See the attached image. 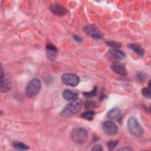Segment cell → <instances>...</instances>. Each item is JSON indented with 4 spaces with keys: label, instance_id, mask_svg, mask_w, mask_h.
Returning a JSON list of instances; mask_svg holds the SVG:
<instances>
[{
    "label": "cell",
    "instance_id": "obj_1",
    "mask_svg": "<svg viewBox=\"0 0 151 151\" xmlns=\"http://www.w3.org/2000/svg\"><path fill=\"white\" fill-rule=\"evenodd\" d=\"M83 106L81 100L77 99L68 104L61 111L60 116L63 117H70L77 114Z\"/></svg>",
    "mask_w": 151,
    "mask_h": 151
},
{
    "label": "cell",
    "instance_id": "obj_2",
    "mask_svg": "<svg viewBox=\"0 0 151 151\" xmlns=\"http://www.w3.org/2000/svg\"><path fill=\"white\" fill-rule=\"evenodd\" d=\"M72 140L77 145H83L88 139L87 131L83 127H77L74 129L71 134Z\"/></svg>",
    "mask_w": 151,
    "mask_h": 151
},
{
    "label": "cell",
    "instance_id": "obj_3",
    "mask_svg": "<svg viewBox=\"0 0 151 151\" xmlns=\"http://www.w3.org/2000/svg\"><path fill=\"white\" fill-rule=\"evenodd\" d=\"M127 126L129 132L133 136L140 137L143 135L144 130L138 120L134 117L129 119L127 122Z\"/></svg>",
    "mask_w": 151,
    "mask_h": 151
},
{
    "label": "cell",
    "instance_id": "obj_4",
    "mask_svg": "<svg viewBox=\"0 0 151 151\" xmlns=\"http://www.w3.org/2000/svg\"><path fill=\"white\" fill-rule=\"evenodd\" d=\"M41 88V82L38 78L32 79L27 84L25 93L28 97H34L40 92Z\"/></svg>",
    "mask_w": 151,
    "mask_h": 151
},
{
    "label": "cell",
    "instance_id": "obj_5",
    "mask_svg": "<svg viewBox=\"0 0 151 151\" xmlns=\"http://www.w3.org/2000/svg\"><path fill=\"white\" fill-rule=\"evenodd\" d=\"M1 81H0V90L2 93L8 92L12 88V81L9 76L4 72L2 65L1 66Z\"/></svg>",
    "mask_w": 151,
    "mask_h": 151
},
{
    "label": "cell",
    "instance_id": "obj_6",
    "mask_svg": "<svg viewBox=\"0 0 151 151\" xmlns=\"http://www.w3.org/2000/svg\"><path fill=\"white\" fill-rule=\"evenodd\" d=\"M85 33L94 39H102L103 35L99 28L93 24H87L83 27Z\"/></svg>",
    "mask_w": 151,
    "mask_h": 151
},
{
    "label": "cell",
    "instance_id": "obj_7",
    "mask_svg": "<svg viewBox=\"0 0 151 151\" xmlns=\"http://www.w3.org/2000/svg\"><path fill=\"white\" fill-rule=\"evenodd\" d=\"M62 81L66 85L75 87L77 86L80 82L79 77L73 73H64L61 76Z\"/></svg>",
    "mask_w": 151,
    "mask_h": 151
},
{
    "label": "cell",
    "instance_id": "obj_8",
    "mask_svg": "<svg viewBox=\"0 0 151 151\" xmlns=\"http://www.w3.org/2000/svg\"><path fill=\"white\" fill-rule=\"evenodd\" d=\"M102 129L104 133L107 136L115 135L118 132L117 124L111 120L104 122L102 124Z\"/></svg>",
    "mask_w": 151,
    "mask_h": 151
},
{
    "label": "cell",
    "instance_id": "obj_9",
    "mask_svg": "<svg viewBox=\"0 0 151 151\" xmlns=\"http://www.w3.org/2000/svg\"><path fill=\"white\" fill-rule=\"evenodd\" d=\"M110 67L112 71L120 76H126L127 75V71L125 65L120 61H114L111 63Z\"/></svg>",
    "mask_w": 151,
    "mask_h": 151
},
{
    "label": "cell",
    "instance_id": "obj_10",
    "mask_svg": "<svg viewBox=\"0 0 151 151\" xmlns=\"http://www.w3.org/2000/svg\"><path fill=\"white\" fill-rule=\"evenodd\" d=\"M58 56V50L57 47L52 44L48 43L46 45V57L50 61L55 60Z\"/></svg>",
    "mask_w": 151,
    "mask_h": 151
},
{
    "label": "cell",
    "instance_id": "obj_11",
    "mask_svg": "<svg viewBox=\"0 0 151 151\" xmlns=\"http://www.w3.org/2000/svg\"><path fill=\"white\" fill-rule=\"evenodd\" d=\"M50 11L52 14L58 16H63L67 13V9L59 4H54L51 5Z\"/></svg>",
    "mask_w": 151,
    "mask_h": 151
},
{
    "label": "cell",
    "instance_id": "obj_12",
    "mask_svg": "<svg viewBox=\"0 0 151 151\" xmlns=\"http://www.w3.org/2000/svg\"><path fill=\"white\" fill-rule=\"evenodd\" d=\"M107 116L111 120H119L122 117V111L118 107H114L107 112Z\"/></svg>",
    "mask_w": 151,
    "mask_h": 151
},
{
    "label": "cell",
    "instance_id": "obj_13",
    "mask_svg": "<svg viewBox=\"0 0 151 151\" xmlns=\"http://www.w3.org/2000/svg\"><path fill=\"white\" fill-rule=\"evenodd\" d=\"M108 52H109V55L112 58H114V59L122 60L126 57V54L123 51L119 49L112 48Z\"/></svg>",
    "mask_w": 151,
    "mask_h": 151
},
{
    "label": "cell",
    "instance_id": "obj_14",
    "mask_svg": "<svg viewBox=\"0 0 151 151\" xmlns=\"http://www.w3.org/2000/svg\"><path fill=\"white\" fill-rule=\"evenodd\" d=\"M63 96L67 101H73L78 99V94L75 91H71L69 89H66L63 91Z\"/></svg>",
    "mask_w": 151,
    "mask_h": 151
},
{
    "label": "cell",
    "instance_id": "obj_15",
    "mask_svg": "<svg viewBox=\"0 0 151 151\" xmlns=\"http://www.w3.org/2000/svg\"><path fill=\"white\" fill-rule=\"evenodd\" d=\"M127 47L140 57H143L145 54V50L138 44H129Z\"/></svg>",
    "mask_w": 151,
    "mask_h": 151
},
{
    "label": "cell",
    "instance_id": "obj_16",
    "mask_svg": "<svg viewBox=\"0 0 151 151\" xmlns=\"http://www.w3.org/2000/svg\"><path fill=\"white\" fill-rule=\"evenodd\" d=\"M12 146L16 149L20 150H26L29 149V146L22 142L18 141H14L12 143Z\"/></svg>",
    "mask_w": 151,
    "mask_h": 151
},
{
    "label": "cell",
    "instance_id": "obj_17",
    "mask_svg": "<svg viewBox=\"0 0 151 151\" xmlns=\"http://www.w3.org/2000/svg\"><path fill=\"white\" fill-rule=\"evenodd\" d=\"M94 116V111L93 110L87 111L81 114V117L87 120H92Z\"/></svg>",
    "mask_w": 151,
    "mask_h": 151
},
{
    "label": "cell",
    "instance_id": "obj_18",
    "mask_svg": "<svg viewBox=\"0 0 151 151\" xmlns=\"http://www.w3.org/2000/svg\"><path fill=\"white\" fill-rule=\"evenodd\" d=\"M150 81H149V86L147 87H145L142 90V93L143 94V96H144L145 97L148 98V99H150V95H151V92H150Z\"/></svg>",
    "mask_w": 151,
    "mask_h": 151
},
{
    "label": "cell",
    "instance_id": "obj_19",
    "mask_svg": "<svg viewBox=\"0 0 151 151\" xmlns=\"http://www.w3.org/2000/svg\"><path fill=\"white\" fill-rule=\"evenodd\" d=\"M106 44L109 47H110L114 49H119L122 47V44L120 42H115V41H106Z\"/></svg>",
    "mask_w": 151,
    "mask_h": 151
},
{
    "label": "cell",
    "instance_id": "obj_20",
    "mask_svg": "<svg viewBox=\"0 0 151 151\" xmlns=\"http://www.w3.org/2000/svg\"><path fill=\"white\" fill-rule=\"evenodd\" d=\"M118 143L119 142L117 140H109L107 142V146L110 150H112L114 149Z\"/></svg>",
    "mask_w": 151,
    "mask_h": 151
},
{
    "label": "cell",
    "instance_id": "obj_21",
    "mask_svg": "<svg viewBox=\"0 0 151 151\" xmlns=\"http://www.w3.org/2000/svg\"><path fill=\"white\" fill-rule=\"evenodd\" d=\"M97 87L96 86L95 87H94V88L93 89L92 91H89V92H85L83 93V95L87 97H93L95 96L97 94Z\"/></svg>",
    "mask_w": 151,
    "mask_h": 151
},
{
    "label": "cell",
    "instance_id": "obj_22",
    "mask_svg": "<svg viewBox=\"0 0 151 151\" xmlns=\"http://www.w3.org/2000/svg\"><path fill=\"white\" fill-rule=\"evenodd\" d=\"M91 150H92V151H102V150H103V148L101 145L96 144L91 149Z\"/></svg>",
    "mask_w": 151,
    "mask_h": 151
},
{
    "label": "cell",
    "instance_id": "obj_23",
    "mask_svg": "<svg viewBox=\"0 0 151 151\" xmlns=\"http://www.w3.org/2000/svg\"><path fill=\"white\" fill-rule=\"evenodd\" d=\"M137 77L140 81H144L146 79V75L143 73H139L137 74Z\"/></svg>",
    "mask_w": 151,
    "mask_h": 151
},
{
    "label": "cell",
    "instance_id": "obj_24",
    "mask_svg": "<svg viewBox=\"0 0 151 151\" xmlns=\"http://www.w3.org/2000/svg\"><path fill=\"white\" fill-rule=\"evenodd\" d=\"M73 38H74V39L76 40V41H78V42H81V37H78V35H74V36H73Z\"/></svg>",
    "mask_w": 151,
    "mask_h": 151
},
{
    "label": "cell",
    "instance_id": "obj_25",
    "mask_svg": "<svg viewBox=\"0 0 151 151\" xmlns=\"http://www.w3.org/2000/svg\"><path fill=\"white\" fill-rule=\"evenodd\" d=\"M86 105H87V106L91 107L94 106L95 105V103L94 102H92V101H87L86 103Z\"/></svg>",
    "mask_w": 151,
    "mask_h": 151
},
{
    "label": "cell",
    "instance_id": "obj_26",
    "mask_svg": "<svg viewBox=\"0 0 151 151\" xmlns=\"http://www.w3.org/2000/svg\"><path fill=\"white\" fill-rule=\"evenodd\" d=\"M119 150H133V149L131 147H122V148L120 149Z\"/></svg>",
    "mask_w": 151,
    "mask_h": 151
}]
</instances>
